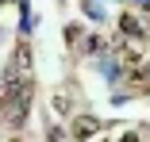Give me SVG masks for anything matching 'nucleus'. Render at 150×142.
<instances>
[{"label": "nucleus", "mask_w": 150, "mask_h": 142, "mask_svg": "<svg viewBox=\"0 0 150 142\" xmlns=\"http://www.w3.org/2000/svg\"><path fill=\"white\" fill-rule=\"evenodd\" d=\"M100 119H93V115H77V123H73V138L77 142H88V138H96L100 134Z\"/></svg>", "instance_id": "f257e3e1"}]
</instances>
